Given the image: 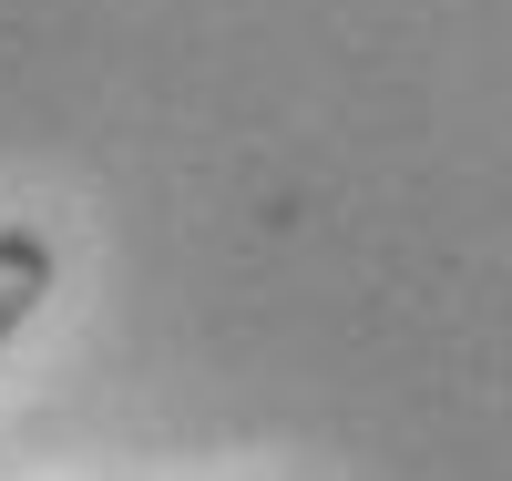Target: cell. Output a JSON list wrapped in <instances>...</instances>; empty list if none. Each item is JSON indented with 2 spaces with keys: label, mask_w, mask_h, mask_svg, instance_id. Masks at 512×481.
<instances>
[{
  "label": "cell",
  "mask_w": 512,
  "mask_h": 481,
  "mask_svg": "<svg viewBox=\"0 0 512 481\" xmlns=\"http://www.w3.org/2000/svg\"><path fill=\"white\" fill-rule=\"evenodd\" d=\"M41 297H52V236L41 226H0V338H11Z\"/></svg>",
  "instance_id": "obj_1"
}]
</instances>
